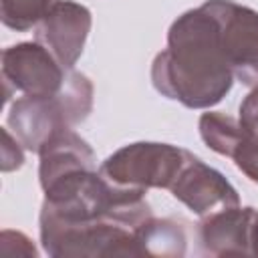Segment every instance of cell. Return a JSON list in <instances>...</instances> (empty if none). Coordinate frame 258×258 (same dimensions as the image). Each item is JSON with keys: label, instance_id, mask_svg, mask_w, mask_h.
<instances>
[{"label": "cell", "instance_id": "obj_15", "mask_svg": "<svg viewBox=\"0 0 258 258\" xmlns=\"http://www.w3.org/2000/svg\"><path fill=\"white\" fill-rule=\"evenodd\" d=\"M12 145V137H10V133H8V129H4V163H2V169L4 171H10V169H14V167H20L22 165V161H24V157H22V151L16 147L12 153H8V147Z\"/></svg>", "mask_w": 258, "mask_h": 258}, {"label": "cell", "instance_id": "obj_6", "mask_svg": "<svg viewBox=\"0 0 258 258\" xmlns=\"http://www.w3.org/2000/svg\"><path fill=\"white\" fill-rule=\"evenodd\" d=\"M69 71L38 42L10 46L2 52L4 99L8 101L12 91L30 97L54 95L62 89Z\"/></svg>", "mask_w": 258, "mask_h": 258}, {"label": "cell", "instance_id": "obj_5", "mask_svg": "<svg viewBox=\"0 0 258 258\" xmlns=\"http://www.w3.org/2000/svg\"><path fill=\"white\" fill-rule=\"evenodd\" d=\"M204 6L218 22L222 50L234 79L258 87V12L232 0H208Z\"/></svg>", "mask_w": 258, "mask_h": 258}, {"label": "cell", "instance_id": "obj_8", "mask_svg": "<svg viewBox=\"0 0 258 258\" xmlns=\"http://www.w3.org/2000/svg\"><path fill=\"white\" fill-rule=\"evenodd\" d=\"M169 191L175 200L183 202L194 214L202 218L224 208L240 206L238 191L232 187V183L220 171L206 165L191 153L187 155Z\"/></svg>", "mask_w": 258, "mask_h": 258}, {"label": "cell", "instance_id": "obj_13", "mask_svg": "<svg viewBox=\"0 0 258 258\" xmlns=\"http://www.w3.org/2000/svg\"><path fill=\"white\" fill-rule=\"evenodd\" d=\"M60 0H0V16L4 26L12 30H28L36 26Z\"/></svg>", "mask_w": 258, "mask_h": 258}, {"label": "cell", "instance_id": "obj_14", "mask_svg": "<svg viewBox=\"0 0 258 258\" xmlns=\"http://www.w3.org/2000/svg\"><path fill=\"white\" fill-rule=\"evenodd\" d=\"M240 123L248 133H252L258 139V87L252 89V93L242 101L240 105Z\"/></svg>", "mask_w": 258, "mask_h": 258}, {"label": "cell", "instance_id": "obj_10", "mask_svg": "<svg viewBox=\"0 0 258 258\" xmlns=\"http://www.w3.org/2000/svg\"><path fill=\"white\" fill-rule=\"evenodd\" d=\"M200 135L210 149L230 157L246 177L258 183V139L244 129L240 119L214 111L204 113L200 117Z\"/></svg>", "mask_w": 258, "mask_h": 258}, {"label": "cell", "instance_id": "obj_9", "mask_svg": "<svg viewBox=\"0 0 258 258\" xmlns=\"http://www.w3.org/2000/svg\"><path fill=\"white\" fill-rule=\"evenodd\" d=\"M91 30V12L69 0H60L38 24L36 42L42 44L64 69H73Z\"/></svg>", "mask_w": 258, "mask_h": 258}, {"label": "cell", "instance_id": "obj_1", "mask_svg": "<svg viewBox=\"0 0 258 258\" xmlns=\"http://www.w3.org/2000/svg\"><path fill=\"white\" fill-rule=\"evenodd\" d=\"M40 240L50 256H141L139 234L153 218L143 191L119 187L95 167L44 187Z\"/></svg>", "mask_w": 258, "mask_h": 258}, {"label": "cell", "instance_id": "obj_2", "mask_svg": "<svg viewBox=\"0 0 258 258\" xmlns=\"http://www.w3.org/2000/svg\"><path fill=\"white\" fill-rule=\"evenodd\" d=\"M151 81L163 97L189 109L212 107L228 95L234 73L222 50L218 22L204 4L171 24L167 48L153 60Z\"/></svg>", "mask_w": 258, "mask_h": 258}, {"label": "cell", "instance_id": "obj_4", "mask_svg": "<svg viewBox=\"0 0 258 258\" xmlns=\"http://www.w3.org/2000/svg\"><path fill=\"white\" fill-rule=\"evenodd\" d=\"M189 151L167 143H131L115 151L101 165L103 177L111 183L135 191L149 187H171Z\"/></svg>", "mask_w": 258, "mask_h": 258}, {"label": "cell", "instance_id": "obj_12", "mask_svg": "<svg viewBox=\"0 0 258 258\" xmlns=\"http://www.w3.org/2000/svg\"><path fill=\"white\" fill-rule=\"evenodd\" d=\"M141 248L149 256H171L185 252V232L173 220L151 218L141 230Z\"/></svg>", "mask_w": 258, "mask_h": 258}, {"label": "cell", "instance_id": "obj_3", "mask_svg": "<svg viewBox=\"0 0 258 258\" xmlns=\"http://www.w3.org/2000/svg\"><path fill=\"white\" fill-rule=\"evenodd\" d=\"M93 109V85L75 71H69L62 89L46 97L24 95L16 99L8 113V125L18 141L30 149L40 147L56 133L85 121Z\"/></svg>", "mask_w": 258, "mask_h": 258}, {"label": "cell", "instance_id": "obj_7", "mask_svg": "<svg viewBox=\"0 0 258 258\" xmlns=\"http://www.w3.org/2000/svg\"><path fill=\"white\" fill-rule=\"evenodd\" d=\"M198 236L206 254L258 256V212L254 208H224L202 218Z\"/></svg>", "mask_w": 258, "mask_h": 258}, {"label": "cell", "instance_id": "obj_11", "mask_svg": "<svg viewBox=\"0 0 258 258\" xmlns=\"http://www.w3.org/2000/svg\"><path fill=\"white\" fill-rule=\"evenodd\" d=\"M40 155V185L44 187L62 173L81 167H95L93 149L73 129H64L52 135L38 151Z\"/></svg>", "mask_w": 258, "mask_h": 258}]
</instances>
